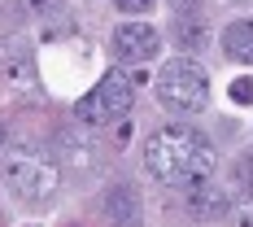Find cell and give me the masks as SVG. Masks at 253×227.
Returning a JSON list of instances; mask_svg holds the SVG:
<instances>
[{
	"label": "cell",
	"mask_w": 253,
	"mask_h": 227,
	"mask_svg": "<svg viewBox=\"0 0 253 227\" xmlns=\"http://www.w3.org/2000/svg\"><path fill=\"white\" fill-rule=\"evenodd\" d=\"M144 162H149V171L162 183L192 188V183L210 179L218 157H214V144L201 131H192V127H162L149 140V149H144Z\"/></svg>",
	"instance_id": "cell-1"
},
{
	"label": "cell",
	"mask_w": 253,
	"mask_h": 227,
	"mask_svg": "<svg viewBox=\"0 0 253 227\" xmlns=\"http://www.w3.org/2000/svg\"><path fill=\"white\" fill-rule=\"evenodd\" d=\"M4 183H9L22 201H48L52 192H57V183H61V175H57V166H52L48 153L22 144V149L4 153Z\"/></svg>",
	"instance_id": "cell-2"
},
{
	"label": "cell",
	"mask_w": 253,
	"mask_h": 227,
	"mask_svg": "<svg viewBox=\"0 0 253 227\" xmlns=\"http://www.w3.org/2000/svg\"><path fill=\"white\" fill-rule=\"evenodd\" d=\"M131 101H135V83H131L123 70H109V75H101V83L75 105V114H79V123L105 127V123H118L126 109H131Z\"/></svg>",
	"instance_id": "cell-3"
},
{
	"label": "cell",
	"mask_w": 253,
	"mask_h": 227,
	"mask_svg": "<svg viewBox=\"0 0 253 227\" xmlns=\"http://www.w3.org/2000/svg\"><path fill=\"white\" fill-rule=\"evenodd\" d=\"M157 96H162V105H170L179 114H192L210 96V79L197 61L179 57V61H166V70L157 75Z\"/></svg>",
	"instance_id": "cell-4"
},
{
	"label": "cell",
	"mask_w": 253,
	"mask_h": 227,
	"mask_svg": "<svg viewBox=\"0 0 253 227\" xmlns=\"http://www.w3.org/2000/svg\"><path fill=\"white\" fill-rule=\"evenodd\" d=\"M157 31L144 22H123L118 31H114V57L118 61H149V57H157Z\"/></svg>",
	"instance_id": "cell-5"
},
{
	"label": "cell",
	"mask_w": 253,
	"mask_h": 227,
	"mask_svg": "<svg viewBox=\"0 0 253 227\" xmlns=\"http://www.w3.org/2000/svg\"><path fill=\"white\" fill-rule=\"evenodd\" d=\"M105 214L114 219V227H140V197H135V188L114 183L105 192Z\"/></svg>",
	"instance_id": "cell-6"
},
{
	"label": "cell",
	"mask_w": 253,
	"mask_h": 227,
	"mask_svg": "<svg viewBox=\"0 0 253 227\" xmlns=\"http://www.w3.org/2000/svg\"><path fill=\"white\" fill-rule=\"evenodd\" d=\"M188 210H192L197 219H223V214H227V197H223L214 183H192Z\"/></svg>",
	"instance_id": "cell-7"
},
{
	"label": "cell",
	"mask_w": 253,
	"mask_h": 227,
	"mask_svg": "<svg viewBox=\"0 0 253 227\" xmlns=\"http://www.w3.org/2000/svg\"><path fill=\"white\" fill-rule=\"evenodd\" d=\"M170 35H175L179 48H188V52H197V48L210 44V26H205V18H192V13H179L175 22H170Z\"/></svg>",
	"instance_id": "cell-8"
},
{
	"label": "cell",
	"mask_w": 253,
	"mask_h": 227,
	"mask_svg": "<svg viewBox=\"0 0 253 227\" xmlns=\"http://www.w3.org/2000/svg\"><path fill=\"white\" fill-rule=\"evenodd\" d=\"M223 52L240 66H253V22H231L223 31Z\"/></svg>",
	"instance_id": "cell-9"
},
{
	"label": "cell",
	"mask_w": 253,
	"mask_h": 227,
	"mask_svg": "<svg viewBox=\"0 0 253 227\" xmlns=\"http://www.w3.org/2000/svg\"><path fill=\"white\" fill-rule=\"evenodd\" d=\"M231 179H236V188H240L245 197H253V153L236 157V166H231Z\"/></svg>",
	"instance_id": "cell-10"
},
{
	"label": "cell",
	"mask_w": 253,
	"mask_h": 227,
	"mask_svg": "<svg viewBox=\"0 0 253 227\" xmlns=\"http://www.w3.org/2000/svg\"><path fill=\"white\" fill-rule=\"evenodd\" d=\"M231 101L253 105V79H236V83H231Z\"/></svg>",
	"instance_id": "cell-11"
},
{
	"label": "cell",
	"mask_w": 253,
	"mask_h": 227,
	"mask_svg": "<svg viewBox=\"0 0 253 227\" xmlns=\"http://www.w3.org/2000/svg\"><path fill=\"white\" fill-rule=\"evenodd\" d=\"M118 9H126V13H144V9H153V0H118Z\"/></svg>",
	"instance_id": "cell-12"
},
{
	"label": "cell",
	"mask_w": 253,
	"mask_h": 227,
	"mask_svg": "<svg viewBox=\"0 0 253 227\" xmlns=\"http://www.w3.org/2000/svg\"><path fill=\"white\" fill-rule=\"evenodd\" d=\"M170 4H179V9H183V13H188V9H197V4H201V0H170Z\"/></svg>",
	"instance_id": "cell-13"
},
{
	"label": "cell",
	"mask_w": 253,
	"mask_h": 227,
	"mask_svg": "<svg viewBox=\"0 0 253 227\" xmlns=\"http://www.w3.org/2000/svg\"><path fill=\"white\" fill-rule=\"evenodd\" d=\"M0 153H4V127H0Z\"/></svg>",
	"instance_id": "cell-14"
}]
</instances>
